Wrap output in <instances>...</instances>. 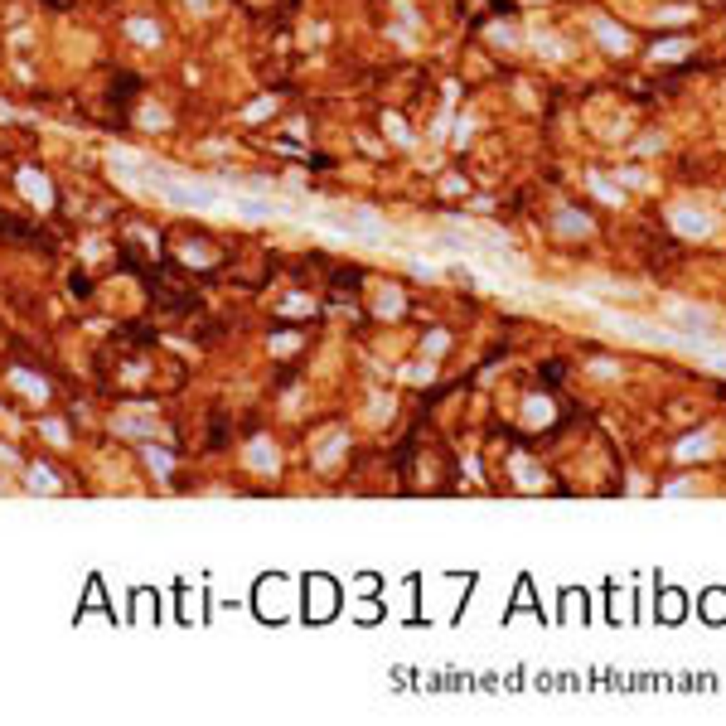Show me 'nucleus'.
<instances>
[{"mask_svg": "<svg viewBox=\"0 0 726 726\" xmlns=\"http://www.w3.org/2000/svg\"><path fill=\"white\" fill-rule=\"evenodd\" d=\"M20 189H25L39 209H48V204H53V189H48V179H44L39 170H25V174H20Z\"/></svg>", "mask_w": 726, "mask_h": 726, "instance_id": "3", "label": "nucleus"}, {"mask_svg": "<svg viewBox=\"0 0 726 726\" xmlns=\"http://www.w3.org/2000/svg\"><path fill=\"white\" fill-rule=\"evenodd\" d=\"M247 465H252L257 474L276 470V446H271V441H252V446H247Z\"/></svg>", "mask_w": 726, "mask_h": 726, "instance_id": "5", "label": "nucleus"}, {"mask_svg": "<svg viewBox=\"0 0 726 726\" xmlns=\"http://www.w3.org/2000/svg\"><path fill=\"white\" fill-rule=\"evenodd\" d=\"M145 460H150L160 474H170V455H160V450H145Z\"/></svg>", "mask_w": 726, "mask_h": 726, "instance_id": "13", "label": "nucleus"}, {"mask_svg": "<svg viewBox=\"0 0 726 726\" xmlns=\"http://www.w3.org/2000/svg\"><path fill=\"white\" fill-rule=\"evenodd\" d=\"M131 39H141V44H155L160 34H155V30H150L145 20H131Z\"/></svg>", "mask_w": 726, "mask_h": 726, "instance_id": "12", "label": "nucleus"}, {"mask_svg": "<svg viewBox=\"0 0 726 726\" xmlns=\"http://www.w3.org/2000/svg\"><path fill=\"white\" fill-rule=\"evenodd\" d=\"M30 484H34V494H58V474L48 465H30Z\"/></svg>", "mask_w": 726, "mask_h": 726, "instance_id": "7", "label": "nucleus"}, {"mask_svg": "<svg viewBox=\"0 0 726 726\" xmlns=\"http://www.w3.org/2000/svg\"><path fill=\"white\" fill-rule=\"evenodd\" d=\"M538 44V53H552V58H566V39H557V34H533Z\"/></svg>", "mask_w": 726, "mask_h": 726, "instance_id": "10", "label": "nucleus"}, {"mask_svg": "<svg viewBox=\"0 0 726 726\" xmlns=\"http://www.w3.org/2000/svg\"><path fill=\"white\" fill-rule=\"evenodd\" d=\"M141 170L155 174V189H160L165 204H179V209H218V204H223L218 189H204V184H194V179H179V174H170L165 165H141Z\"/></svg>", "mask_w": 726, "mask_h": 726, "instance_id": "1", "label": "nucleus"}, {"mask_svg": "<svg viewBox=\"0 0 726 726\" xmlns=\"http://www.w3.org/2000/svg\"><path fill=\"white\" fill-rule=\"evenodd\" d=\"M562 233H591V223H586V214H576V209H562V223H557Z\"/></svg>", "mask_w": 726, "mask_h": 726, "instance_id": "11", "label": "nucleus"}, {"mask_svg": "<svg viewBox=\"0 0 726 726\" xmlns=\"http://www.w3.org/2000/svg\"><path fill=\"white\" fill-rule=\"evenodd\" d=\"M596 39L605 44V48H610V53H630V48H635V39H630V34H625V30H615V25H610V20H596Z\"/></svg>", "mask_w": 726, "mask_h": 726, "instance_id": "4", "label": "nucleus"}, {"mask_svg": "<svg viewBox=\"0 0 726 726\" xmlns=\"http://www.w3.org/2000/svg\"><path fill=\"white\" fill-rule=\"evenodd\" d=\"M10 378H15V387H25V392H30V397H34V402H44V397H48V387H44V378H30V373H25V368H15V373H10Z\"/></svg>", "mask_w": 726, "mask_h": 726, "instance_id": "8", "label": "nucleus"}, {"mask_svg": "<svg viewBox=\"0 0 726 726\" xmlns=\"http://www.w3.org/2000/svg\"><path fill=\"white\" fill-rule=\"evenodd\" d=\"M687 48H692L687 39H668V44H659V48H654V63H673V58H683Z\"/></svg>", "mask_w": 726, "mask_h": 726, "instance_id": "9", "label": "nucleus"}, {"mask_svg": "<svg viewBox=\"0 0 726 726\" xmlns=\"http://www.w3.org/2000/svg\"><path fill=\"white\" fill-rule=\"evenodd\" d=\"M707 446H712V431L687 436V441H678V460H702V455H707Z\"/></svg>", "mask_w": 726, "mask_h": 726, "instance_id": "6", "label": "nucleus"}, {"mask_svg": "<svg viewBox=\"0 0 726 726\" xmlns=\"http://www.w3.org/2000/svg\"><path fill=\"white\" fill-rule=\"evenodd\" d=\"M673 228H678L683 238H707L717 223H712V214H702V209H678V214H673Z\"/></svg>", "mask_w": 726, "mask_h": 726, "instance_id": "2", "label": "nucleus"}, {"mask_svg": "<svg viewBox=\"0 0 726 726\" xmlns=\"http://www.w3.org/2000/svg\"><path fill=\"white\" fill-rule=\"evenodd\" d=\"M722 605H726V596H707V615H712V620H722Z\"/></svg>", "mask_w": 726, "mask_h": 726, "instance_id": "15", "label": "nucleus"}, {"mask_svg": "<svg viewBox=\"0 0 726 726\" xmlns=\"http://www.w3.org/2000/svg\"><path fill=\"white\" fill-rule=\"evenodd\" d=\"M596 194H600V199H610V204H620V189H610L605 179H596Z\"/></svg>", "mask_w": 726, "mask_h": 726, "instance_id": "14", "label": "nucleus"}, {"mask_svg": "<svg viewBox=\"0 0 726 726\" xmlns=\"http://www.w3.org/2000/svg\"><path fill=\"white\" fill-rule=\"evenodd\" d=\"M0 494H5V484H0Z\"/></svg>", "mask_w": 726, "mask_h": 726, "instance_id": "16", "label": "nucleus"}]
</instances>
